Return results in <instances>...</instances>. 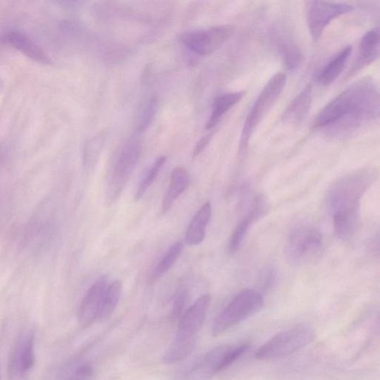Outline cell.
<instances>
[{
    "mask_svg": "<svg viewBox=\"0 0 380 380\" xmlns=\"http://www.w3.org/2000/svg\"><path fill=\"white\" fill-rule=\"evenodd\" d=\"M379 93L375 82L366 78L351 85L324 107L314 122L315 129H326L332 136L357 130L379 115Z\"/></svg>",
    "mask_w": 380,
    "mask_h": 380,
    "instance_id": "cell-1",
    "label": "cell"
},
{
    "mask_svg": "<svg viewBox=\"0 0 380 380\" xmlns=\"http://www.w3.org/2000/svg\"><path fill=\"white\" fill-rule=\"evenodd\" d=\"M375 173L362 170L345 176L334 183L327 194V203L333 217L334 231L343 242L355 235L360 222L362 197L371 186Z\"/></svg>",
    "mask_w": 380,
    "mask_h": 380,
    "instance_id": "cell-2",
    "label": "cell"
},
{
    "mask_svg": "<svg viewBox=\"0 0 380 380\" xmlns=\"http://www.w3.org/2000/svg\"><path fill=\"white\" fill-rule=\"evenodd\" d=\"M211 297L202 295L180 317L174 339L163 356L166 364H174L188 357L194 350L205 321Z\"/></svg>",
    "mask_w": 380,
    "mask_h": 380,
    "instance_id": "cell-3",
    "label": "cell"
},
{
    "mask_svg": "<svg viewBox=\"0 0 380 380\" xmlns=\"http://www.w3.org/2000/svg\"><path fill=\"white\" fill-rule=\"evenodd\" d=\"M249 349L248 344L236 346L221 345L211 349L195 361L189 368L183 371L178 380H209L227 369Z\"/></svg>",
    "mask_w": 380,
    "mask_h": 380,
    "instance_id": "cell-4",
    "label": "cell"
},
{
    "mask_svg": "<svg viewBox=\"0 0 380 380\" xmlns=\"http://www.w3.org/2000/svg\"><path fill=\"white\" fill-rule=\"evenodd\" d=\"M287 77L283 73L274 75L266 83L255 103L253 104L243 125L239 151L244 153L250 140L260 123L276 103L286 85Z\"/></svg>",
    "mask_w": 380,
    "mask_h": 380,
    "instance_id": "cell-5",
    "label": "cell"
},
{
    "mask_svg": "<svg viewBox=\"0 0 380 380\" xmlns=\"http://www.w3.org/2000/svg\"><path fill=\"white\" fill-rule=\"evenodd\" d=\"M263 305L264 298L260 292L252 289L239 292L216 317L212 326L213 336H219L257 313Z\"/></svg>",
    "mask_w": 380,
    "mask_h": 380,
    "instance_id": "cell-6",
    "label": "cell"
},
{
    "mask_svg": "<svg viewBox=\"0 0 380 380\" xmlns=\"http://www.w3.org/2000/svg\"><path fill=\"white\" fill-rule=\"evenodd\" d=\"M314 338L312 329L299 326L276 334L258 349L255 357L259 360L286 357L308 345Z\"/></svg>",
    "mask_w": 380,
    "mask_h": 380,
    "instance_id": "cell-7",
    "label": "cell"
},
{
    "mask_svg": "<svg viewBox=\"0 0 380 380\" xmlns=\"http://www.w3.org/2000/svg\"><path fill=\"white\" fill-rule=\"evenodd\" d=\"M323 246L321 233L316 228L302 225L291 232L286 245V255L293 262L303 264L318 257Z\"/></svg>",
    "mask_w": 380,
    "mask_h": 380,
    "instance_id": "cell-8",
    "label": "cell"
},
{
    "mask_svg": "<svg viewBox=\"0 0 380 380\" xmlns=\"http://www.w3.org/2000/svg\"><path fill=\"white\" fill-rule=\"evenodd\" d=\"M142 153V145L133 140L123 149L107 188L105 204L111 206L119 198L132 176Z\"/></svg>",
    "mask_w": 380,
    "mask_h": 380,
    "instance_id": "cell-9",
    "label": "cell"
},
{
    "mask_svg": "<svg viewBox=\"0 0 380 380\" xmlns=\"http://www.w3.org/2000/svg\"><path fill=\"white\" fill-rule=\"evenodd\" d=\"M36 362L35 334L25 330L13 345L8 360L9 380H25L33 370Z\"/></svg>",
    "mask_w": 380,
    "mask_h": 380,
    "instance_id": "cell-10",
    "label": "cell"
},
{
    "mask_svg": "<svg viewBox=\"0 0 380 380\" xmlns=\"http://www.w3.org/2000/svg\"><path fill=\"white\" fill-rule=\"evenodd\" d=\"M353 6L346 3L309 1L307 3V23L314 41H319L333 20L352 11Z\"/></svg>",
    "mask_w": 380,
    "mask_h": 380,
    "instance_id": "cell-11",
    "label": "cell"
},
{
    "mask_svg": "<svg viewBox=\"0 0 380 380\" xmlns=\"http://www.w3.org/2000/svg\"><path fill=\"white\" fill-rule=\"evenodd\" d=\"M233 33V26L223 25L209 27L207 30L185 32L181 35L180 39L193 52L207 55L226 43Z\"/></svg>",
    "mask_w": 380,
    "mask_h": 380,
    "instance_id": "cell-12",
    "label": "cell"
},
{
    "mask_svg": "<svg viewBox=\"0 0 380 380\" xmlns=\"http://www.w3.org/2000/svg\"><path fill=\"white\" fill-rule=\"evenodd\" d=\"M108 286L106 278L98 279L82 299L78 313L80 327L87 328L97 321Z\"/></svg>",
    "mask_w": 380,
    "mask_h": 380,
    "instance_id": "cell-13",
    "label": "cell"
},
{
    "mask_svg": "<svg viewBox=\"0 0 380 380\" xmlns=\"http://www.w3.org/2000/svg\"><path fill=\"white\" fill-rule=\"evenodd\" d=\"M0 41L4 44L17 49L37 62L44 64H50L51 59L47 53L42 49L35 42L25 34L11 31L2 35Z\"/></svg>",
    "mask_w": 380,
    "mask_h": 380,
    "instance_id": "cell-14",
    "label": "cell"
},
{
    "mask_svg": "<svg viewBox=\"0 0 380 380\" xmlns=\"http://www.w3.org/2000/svg\"><path fill=\"white\" fill-rule=\"evenodd\" d=\"M266 210V204L262 197H259L253 204L249 213L238 223L233 231L229 243V250L235 252L240 247L245 235H247L253 222L263 216Z\"/></svg>",
    "mask_w": 380,
    "mask_h": 380,
    "instance_id": "cell-15",
    "label": "cell"
},
{
    "mask_svg": "<svg viewBox=\"0 0 380 380\" xmlns=\"http://www.w3.org/2000/svg\"><path fill=\"white\" fill-rule=\"evenodd\" d=\"M379 27L366 32L361 38L359 52L354 71L368 66L379 59Z\"/></svg>",
    "mask_w": 380,
    "mask_h": 380,
    "instance_id": "cell-16",
    "label": "cell"
},
{
    "mask_svg": "<svg viewBox=\"0 0 380 380\" xmlns=\"http://www.w3.org/2000/svg\"><path fill=\"white\" fill-rule=\"evenodd\" d=\"M312 87L307 86L284 111L283 120L291 124H300L307 116L312 104Z\"/></svg>",
    "mask_w": 380,
    "mask_h": 380,
    "instance_id": "cell-17",
    "label": "cell"
},
{
    "mask_svg": "<svg viewBox=\"0 0 380 380\" xmlns=\"http://www.w3.org/2000/svg\"><path fill=\"white\" fill-rule=\"evenodd\" d=\"M212 214V207L207 202L197 212L188 227L185 242L189 246L201 244L205 238L206 230Z\"/></svg>",
    "mask_w": 380,
    "mask_h": 380,
    "instance_id": "cell-18",
    "label": "cell"
},
{
    "mask_svg": "<svg viewBox=\"0 0 380 380\" xmlns=\"http://www.w3.org/2000/svg\"><path fill=\"white\" fill-rule=\"evenodd\" d=\"M190 176L185 168L178 167L173 171L170 186L164 197L161 204V214L165 215L173 206L179 196L187 190Z\"/></svg>",
    "mask_w": 380,
    "mask_h": 380,
    "instance_id": "cell-19",
    "label": "cell"
},
{
    "mask_svg": "<svg viewBox=\"0 0 380 380\" xmlns=\"http://www.w3.org/2000/svg\"><path fill=\"white\" fill-rule=\"evenodd\" d=\"M352 47L343 48L329 63L323 68L317 77V82L322 87L331 85L341 76L352 52Z\"/></svg>",
    "mask_w": 380,
    "mask_h": 380,
    "instance_id": "cell-20",
    "label": "cell"
},
{
    "mask_svg": "<svg viewBox=\"0 0 380 380\" xmlns=\"http://www.w3.org/2000/svg\"><path fill=\"white\" fill-rule=\"evenodd\" d=\"M245 92H236L222 94L216 98L212 114L207 123L206 129L211 130L220 122L221 118L227 112L243 99Z\"/></svg>",
    "mask_w": 380,
    "mask_h": 380,
    "instance_id": "cell-21",
    "label": "cell"
},
{
    "mask_svg": "<svg viewBox=\"0 0 380 380\" xmlns=\"http://www.w3.org/2000/svg\"><path fill=\"white\" fill-rule=\"evenodd\" d=\"M122 284L120 281H115L108 286L97 321H104L114 313L120 302Z\"/></svg>",
    "mask_w": 380,
    "mask_h": 380,
    "instance_id": "cell-22",
    "label": "cell"
},
{
    "mask_svg": "<svg viewBox=\"0 0 380 380\" xmlns=\"http://www.w3.org/2000/svg\"><path fill=\"white\" fill-rule=\"evenodd\" d=\"M183 250H184V243L180 241L174 243L154 269L151 280L157 281L170 271L181 255Z\"/></svg>",
    "mask_w": 380,
    "mask_h": 380,
    "instance_id": "cell-23",
    "label": "cell"
},
{
    "mask_svg": "<svg viewBox=\"0 0 380 380\" xmlns=\"http://www.w3.org/2000/svg\"><path fill=\"white\" fill-rule=\"evenodd\" d=\"M166 157H161L154 161L151 166L149 170L147 171L142 181H140L137 187L135 196L136 201L142 200L145 194L153 185V183L157 180L159 173L161 171V168L166 163Z\"/></svg>",
    "mask_w": 380,
    "mask_h": 380,
    "instance_id": "cell-24",
    "label": "cell"
},
{
    "mask_svg": "<svg viewBox=\"0 0 380 380\" xmlns=\"http://www.w3.org/2000/svg\"><path fill=\"white\" fill-rule=\"evenodd\" d=\"M281 56L286 66L290 70L297 68L303 60V55L299 47L290 40H283L280 45Z\"/></svg>",
    "mask_w": 380,
    "mask_h": 380,
    "instance_id": "cell-25",
    "label": "cell"
},
{
    "mask_svg": "<svg viewBox=\"0 0 380 380\" xmlns=\"http://www.w3.org/2000/svg\"><path fill=\"white\" fill-rule=\"evenodd\" d=\"M104 143V136L96 137L89 142L84 151V165L88 171L96 166Z\"/></svg>",
    "mask_w": 380,
    "mask_h": 380,
    "instance_id": "cell-26",
    "label": "cell"
},
{
    "mask_svg": "<svg viewBox=\"0 0 380 380\" xmlns=\"http://www.w3.org/2000/svg\"><path fill=\"white\" fill-rule=\"evenodd\" d=\"M94 369L90 362H81L68 369L61 380H92Z\"/></svg>",
    "mask_w": 380,
    "mask_h": 380,
    "instance_id": "cell-27",
    "label": "cell"
},
{
    "mask_svg": "<svg viewBox=\"0 0 380 380\" xmlns=\"http://www.w3.org/2000/svg\"><path fill=\"white\" fill-rule=\"evenodd\" d=\"M159 102L156 97H152L145 106L142 118L139 123V131L145 132L148 130L157 116Z\"/></svg>",
    "mask_w": 380,
    "mask_h": 380,
    "instance_id": "cell-28",
    "label": "cell"
},
{
    "mask_svg": "<svg viewBox=\"0 0 380 380\" xmlns=\"http://www.w3.org/2000/svg\"><path fill=\"white\" fill-rule=\"evenodd\" d=\"M188 298V292L186 288H182L175 295L171 312V317L178 319L181 317L185 307Z\"/></svg>",
    "mask_w": 380,
    "mask_h": 380,
    "instance_id": "cell-29",
    "label": "cell"
},
{
    "mask_svg": "<svg viewBox=\"0 0 380 380\" xmlns=\"http://www.w3.org/2000/svg\"><path fill=\"white\" fill-rule=\"evenodd\" d=\"M212 137V135L209 134L203 137L198 143H197L192 153V158L195 159L202 152L209 142V140Z\"/></svg>",
    "mask_w": 380,
    "mask_h": 380,
    "instance_id": "cell-30",
    "label": "cell"
},
{
    "mask_svg": "<svg viewBox=\"0 0 380 380\" xmlns=\"http://www.w3.org/2000/svg\"><path fill=\"white\" fill-rule=\"evenodd\" d=\"M0 380H2V370H1V366H0Z\"/></svg>",
    "mask_w": 380,
    "mask_h": 380,
    "instance_id": "cell-31",
    "label": "cell"
}]
</instances>
